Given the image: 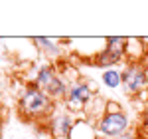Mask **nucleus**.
Here are the masks:
<instances>
[{"mask_svg":"<svg viewBox=\"0 0 148 139\" xmlns=\"http://www.w3.org/2000/svg\"><path fill=\"white\" fill-rule=\"evenodd\" d=\"M56 109L57 104L32 81H26L24 88L18 92V113L26 121H44L46 123Z\"/></svg>","mask_w":148,"mask_h":139,"instance_id":"1","label":"nucleus"},{"mask_svg":"<svg viewBox=\"0 0 148 139\" xmlns=\"http://www.w3.org/2000/svg\"><path fill=\"white\" fill-rule=\"evenodd\" d=\"M97 88L93 85V81L89 78H79V80H73L67 83V95H65V101L63 107L67 109L69 113L77 117H85V107L91 101L93 97L97 95Z\"/></svg>","mask_w":148,"mask_h":139,"instance_id":"2","label":"nucleus"},{"mask_svg":"<svg viewBox=\"0 0 148 139\" xmlns=\"http://www.w3.org/2000/svg\"><path fill=\"white\" fill-rule=\"evenodd\" d=\"M123 92L126 97H138L148 90V68L144 64H125L123 66Z\"/></svg>","mask_w":148,"mask_h":139,"instance_id":"3","label":"nucleus"},{"mask_svg":"<svg viewBox=\"0 0 148 139\" xmlns=\"http://www.w3.org/2000/svg\"><path fill=\"white\" fill-rule=\"evenodd\" d=\"M95 125H97L99 139H116L132 129V119H130V115L126 111L105 113Z\"/></svg>","mask_w":148,"mask_h":139,"instance_id":"4","label":"nucleus"},{"mask_svg":"<svg viewBox=\"0 0 148 139\" xmlns=\"http://www.w3.org/2000/svg\"><path fill=\"white\" fill-rule=\"evenodd\" d=\"M77 117L73 113H69L65 107H59L51 113V117L47 119L46 123V129L49 133V139H69L71 131H73V125H75Z\"/></svg>","mask_w":148,"mask_h":139,"instance_id":"5","label":"nucleus"},{"mask_svg":"<svg viewBox=\"0 0 148 139\" xmlns=\"http://www.w3.org/2000/svg\"><path fill=\"white\" fill-rule=\"evenodd\" d=\"M30 42L34 44L36 50H40L42 54H46L47 58H56V60L63 54L61 44H67L65 38H44V36H36Z\"/></svg>","mask_w":148,"mask_h":139,"instance_id":"6","label":"nucleus"},{"mask_svg":"<svg viewBox=\"0 0 148 139\" xmlns=\"http://www.w3.org/2000/svg\"><path fill=\"white\" fill-rule=\"evenodd\" d=\"M57 74V66L56 64H38V66H34V72H32V76H30V80L32 83H36L40 90H46L47 85L53 81V78H56Z\"/></svg>","mask_w":148,"mask_h":139,"instance_id":"7","label":"nucleus"},{"mask_svg":"<svg viewBox=\"0 0 148 139\" xmlns=\"http://www.w3.org/2000/svg\"><path fill=\"white\" fill-rule=\"evenodd\" d=\"M69 139H99L97 125L87 117H79L73 125V131H71Z\"/></svg>","mask_w":148,"mask_h":139,"instance_id":"8","label":"nucleus"},{"mask_svg":"<svg viewBox=\"0 0 148 139\" xmlns=\"http://www.w3.org/2000/svg\"><path fill=\"white\" fill-rule=\"evenodd\" d=\"M99 80L107 90H119V88H123V70L121 68L103 70Z\"/></svg>","mask_w":148,"mask_h":139,"instance_id":"9","label":"nucleus"},{"mask_svg":"<svg viewBox=\"0 0 148 139\" xmlns=\"http://www.w3.org/2000/svg\"><path fill=\"white\" fill-rule=\"evenodd\" d=\"M119 111H125L123 105L114 99H107V107H105V113H119Z\"/></svg>","mask_w":148,"mask_h":139,"instance_id":"10","label":"nucleus"},{"mask_svg":"<svg viewBox=\"0 0 148 139\" xmlns=\"http://www.w3.org/2000/svg\"><path fill=\"white\" fill-rule=\"evenodd\" d=\"M116 139H146L144 137V133L140 131V129H130L128 133H125V135H121V137H116Z\"/></svg>","mask_w":148,"mask_h":139,"instance_id":"11","label":"nucleus"},{"mask_svg":"<svg viewBox=\"0 0 148 139\" xmlns=\"http://www.w3.org/2000/svg\"><path fill=\"white\" fill-rule=\"evenodd\" d=\"M140 131H142V133H148V105L144 107V111H142V125H140Z\"/></svg>","mask_w":148,"mask_h":139,"instance_id":"12","label":"nucleus"},{"mask_svg":"<svg viewBox=\"0 0 148 139\" xmlns=\"http://www.w3.org/2000/svg\"><path fill=\"white\" fill-rule=\"evenodd\" d=\"M2 133H4V119L0 115V137H2Z\"/></svg>","mask_w":148,"mask_h":139,"instance_id":"13","label":"nucleus"},{"mask_svg":"<svg viewBox=\"0 0 148 139\" xmlns=\"http://www.w3.org/2000/svg\"><path fill=\"white\" fill-rule=\"evenodd\" d=\"M144 40H146V44H148V38H144Z\"/></svg>","mask_w":148,"mask_h":139,"instance_id":"14","label":"nucleus"}]
</instances>
